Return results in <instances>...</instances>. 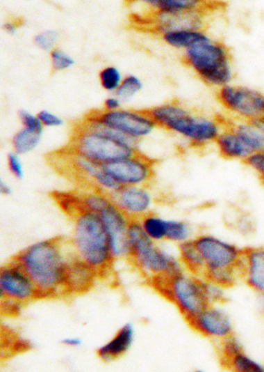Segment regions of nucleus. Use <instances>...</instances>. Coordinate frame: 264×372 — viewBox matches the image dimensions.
Here are the masks:
<instances>
[{
	"instance_id": "7c9ffc66",
	"label": "nucleus",
	"mask_w": 264,
	"mask_h": 372,
	"mask_svg": "<svg viewBox=\"0 0 264 372\" xmlns=\"http://www.w3.org/2000/svg\"><path fill=\"white\" fill-rule=\"evenodd\" d=\"M123 79L122 74L117 67L107 66L99 73L100 84L107 91L116 92Z\"/></svg>"
},
{
	"instance_id": "72a5a7b5",
	"label": "nucleus",
	"mask_w": 264,
	"mask_h": 372,
	"mask_svg": "<svg viewBox=\"0 0 264 372\" xmlns=\"http://www.w3.org/2000/svg\"><path fill=\"white\" fill-rule=\"evenodd\" d=\"M50 54L53 71H65L70 69L74 64V59L62 49H53Z\"/></svg>"
},
{
	"instance_id": "4c0bfd02",
	"label": "nucleus",
	"mask_w": 264,
	"mask_h": 372,
	"mask_svg": "<svg viewBox=\"0 0 264 372\" xmlns=\"http://www.w3.org/2000/svg\"><path fill=\"white\" fill-rule=\"evenodd\" d=\"M8 166L12 174L15 175L17 179L24 178V168L22 161L18 157V154L13 153L8 155Z\"/></svg>"
},
{
	"instance_id": "39448f33",
	"label": "nucleus",
	"mask_w": 264,
	"mask_h": 372,
	"mask_svg": "<svg viewBox=\"0 0 264 372\" xmlns=\"http://www.w3.org/2000/svg\"><path fill=\"white\" fill-rule=\"evenodd\" d=\"M74 240L81 259L94 270L109 262L112 256L110 238L97 213L85 210L78 215Z\"/></svg>"
},
{
	"instance_id": "a18cd8bd",
	"label": "nucleus",
	"mask_w": 264,
	"mask_h": 372,
	"mask_svg": "<svg viewBox=\"0 0 264 372\" xmlns=\"http://www.w3.org/2000/svg\"><path fill=\"white\" fill-rule=\"evenodd\" d=\"M261 297V302H260V306L261 307L262 311H263L264 313V295H259Z\"/></svg>"
},
{
	"instance_id": "f704fd0d",
	"label": "nucleus",
	"mask_w": 264,
	"mask_h": 372,
	"mask_svg": "<svg viewBox=\"0 0 264 372\" xmlns=\"http://www.w3.org/2000/svg\"><path fill=\"white\" fill-rule=\"evenodd\" d=\"M58 39L59 36L57 31L47 30L38 33L33 39V42L40 49L51 52L56 48Z\"/></svg>"
},
{
	"instance_id": "f03ea898",
	"label": "nucleus",
	"mask_w": 264,
	"mask_h": 372,
	"mask_svg": "<svg viewBox=\"0 0 264 372\" xmlns=\"http://www.w3.org/2000/svg\"><path fill=\"white\" fill-rule=\"evenodd\" d=\"M137 139L84 120L74 127L69 150L100 164L133 157Z\"/></svg>"
},
{
	"instance_id": "ddd939ff",
	"label": "nucleus",
	"mask_w": 264,
	"mask_h": 372,
	"mask_svg": "<svg viewBox=\"0 0 264 372\" xmlns=\"http://www.w3.org/2000/svg\"><path fill=\"white\" fill-rule=\"evenodd\" d=\"M188 323L196 332L215 341L220 342L233 334L231 317L220 305L208 304Z\"/></svg>"
},
{
	"instance_id": "5701e85b",
	"label": "nucleus",
	"mask_w": 264,
	"mask_h": 372,
	"mask_svg": "<svg viewBox=\"0 0 264 372\" xmlns=\"http://www.w3.org/2000/svg\"><path fill=\"white\" fill-rule=\"evenodd\" d=\"M213 5L210 0H159L155 13H175L181 12L211 11Z\"/></svg>"
},
{
	"instance_id": "aec40b11",
	"label": "nucleus",
	"mask_w": 264,
	"mask_h": 372,
	"mask_svg": "<svg viewBox=\"0 0 264 372\" xmlns=\"http://www.w3.org/2000/svg\"><path fill=\"white\" fill-rule=\"evenodd\" d=\"M207 35L206 30L177 29L165 31L160 36L166 45L183 52Z\"/></svg>"
},
{
	"instance_id": "79ce46f5",
	"label": "nucleus",
	"mask_w": 264,
	"mask_h": 372,
	"mask_svg": "<svg viewBox=\"0 0 264 372\" xmlns=\"http://www.w3.org/2000/svg\"><path fill=\"white\" fill-rule=\"evenodd\" d=\"M63 343L66 345V346L78 347L81 343H82V341L78 339V338L69 337L65 338V339L63 341Z\"/></svg>"
},
{
	"instance_id": "4468645a",
	"label": "nucleus",
	"mask_w": 264,
	"mask_h": 372,
	"mask_svg": "<svg viewBox=\"0 0 264 372\" xmlns=\"http://www.w3.org/2000/svg\"><path fill=\"white\" fill-rule=\"evenodd\" d=\"M1 297L19 302L30 300L38 293L35 284L16 262L2 268L0 273Z\"/></svg>"
},
{
	"instance_id": "393cba45",
	"label": "nucleus",
	"mask_w": 264,
	"mask_h": 372,
	"mask_svg": "<svg viewBox=\"0 0 264 372\" xmlns=\"http://www.w3.org/2000/svg\"><path fill=\"white\" fill-rule=\"evenodd\" d=\"M42 133L24 127L13 139V146L18 155L26 154L35 148L42 139Z\"/></svg>"
},
{
	"instance_id": "4be33fe9",
	"label": "nucleus",
	"mask_w": 264,
	"mask_h": 372,
	"mask_svg": "<svg viewBox=\"0 0 264 372\" xmlns=\"http://www.w3.org/2000/svg\"><path fill=\"white\" fill-rule=\"evenodd\" d=\"M179 259L186 272L202 277L206 270V263L195 246L193 240L179 245Z\"/></svg>"
},
{
	"instance_id": "58836bf2",
	"label": "nucleus",
	"mask_w": 264,
	"mask_h": 372,
	"mask_svg": "<svg viewBox=\"0 0 264 372\" xmlns=\"http://www.w3.org/2000/svg\"><path fill=\"white\" fill-rule=\"evenodd\" d=\"M40 121L44 126L47 127H58L63 124V120L49 111L43 110L38 114Z\"/></svg>"
},
{
	"instance_id": "b1692460",
	"label": "nucleus",
	"mask_w": 264,
	"mask_h": 372,
	"mask_svg": "<svg viewBox=\"0 0 264 372\" xmlns=\"http://www.w3.org/2000/svg\"><path fill=\"white\" fill-rule=\"evenodd\" d=\"M240 134L253 153L264 151V134L252 121H233L230 123Z\"/></svg>"
},
{
	"instance_id": "c85d7f7f",
	"label": "nucleus",
	"mask_w": 264,
	"mask_h": 372,
	"mask_svg": "<svg viewBox=\"0 0 264 372\" xmlns=\"http://www.w3.org/2000/svg\"><path fill=\"white\" fill-rule=\"evenodd\" d=\"M143 226L147 234L153 240H166L167 220L158 216L149 215L145 219Z\"/></svg>"
},
{
	"instance_id": "37998d69",
	"label": "nucleus",
	"mask_w": 264,
	"mask_h": 372,
	"mask_svg": "<svg viewBox=\"0 0 264 372\" xmlns=\"http://www.w3.org/2000/svg\"><path fill=\"white\" fill-rule=\"evenodd\" d=\"M0 192L5 195H9L12 192L10 187L3 180L0 181Z\"/></svg>"
},
{
	"instance_id": "473e14b6",
	"label": "nucleus",
	"mask_w": 264,
	"mask_h": 372,
	"mask_svg": "<svg viewBox=\"0 0 264 372\" xmlns=\"http://www.w3.org/2000/svg\"><path fill=\"white\" fill-rule=\"evenodd\" d=\"M220 348L222 359L225 364L243 351L241 341L234 334L230 335L220 341Z\"/></svg>"
},
{
	"instance_id": "c9c22d12",
	"label": "nucleus",
	"mask_w": 264,
	"mask_h": 372,
	"mask_svg": "<svg viewBox=\"0 0 264 372\" xmlns=\"http://www.w3.org/2000/svg\"><path fill=\"white\" fill-rule=\"evenodd\" d=\"M245 164L258 176L264 185V151L253 153L245 161Z\"/></svg>"
},
{
	"instance_id": "2eb2a0df",
	"label": "nucleus",
	"mask_w": 264,
	"mask_h": 372,
	"mask_svg": "<svg viewBox=\"0 0 264 372\" xmlns=\"http://www.w3.org/2000/svg\"><path fill=\"white\" fill-rule=\"evenodd\" d=\"M208 10H195L175 13H155V29L160 33L170 30H206Z\"/></svg>"
},
{
	"instance_id": "c756f323",
	"label": "nucleus",
	"mask_w": 264,
	"mask_h": 372,
	"mask_svg": "<svg viewBox=\"0 0 264 372\" xmlns=\"http://www.w3.org/2000/svg\"><path fill=\"white\" fill-rule=\"evenodd\" d=\"M202 287L208 305H221L226 300V288L218 284L202 277Z\"/></svg>"
},
{
	"instance_id": "e433bc0d",
	"label": "nucleus",
	"mask_w": 264,
	"mask_h": 372,
	"mask_svg": "<svg viewBox=\"0 0 264 372\" xmlns=\"http://www.w3.org/2000/svg\"><path fill=\"white\" fill-rule=\"evenodd\" d=\"M19 117L22 120L24 127L29 130L43 133V124L38 115H33L28 111L22 110L19 113Z\"/></svg>"
},
{
	"instance_id": "dca6fc26",
	"label": "nucleus",
	"mask_w": 264,
	"mask_h": 372,
	"mask_svg": "<svg viewBox=\"0 0 264 372\" xmlns=\"http://www.w3.org/2000/svg\"><path fill=\"white\" fill-rule=\"evenodd\" d=\"M240 273L250 288L259 295H264V248L245 249Z\"/></svg>"
},
{
	"instance_id": "7ed1b4c3",
	"label": "nucleus",
	"mask_w": 264,
	"mask_h": 372,
	"mask_svg": "<svg viewBox=\"0 0 264 372\" xmlns=\"http://www.w3.org/2000/svg\"><path fill=\"white\" fill-rule=\"evenodd\" d=\"M183 63L206 86L216 90L233 83L231 52L221 40L208 35L182 54Z\"/></svg>"
},
{
	"instance_id": "9d476101",
	"label": "nucleus",
	"mask_w": 264,
	"mask_h": 372,
	"mask_svg": "<svg viewBox=\"0 0 264 372\" xmlns=\"http://www.w3.org/2000/svg\"><path fill=\"white\" fill-rule=\"evenodd\" d=\"M85 120L135 139L147 137L157 127L154 120L142 110L92 111Z\"/></svg>"
},
{
	"instance_id": "c03bdc74",
	"label": "nucleus",
	"mask_w": 264,
	"mask_h": 372,
	"mask_svg": "<svg viewBox=\"0 0 264 372\" xmlns=\"http://www.w3.org/2000/svg\"><path fill=\"white\" fill-rule=\"evenodd\" d=\"M253 123H255L257 127H258L261 132L264 134V117L253 121Z\"/></svg>"
},
{
	"instance_id": "f8f14e48",
	"label": "nucleus",
	"mask_w": 264,
	"mask_h": 372,
	"mask_svg": "<svg viewBox=\"0 0 264 372\" xmlns=\"http://www.w3.org/2000/svg\"><path fill=\"white\" fill-rule=\"evenodd\" d=\"M154 160L138 152L133 157L103 164L106 172L122 187L136 186L151 180L154 175Z\"/></svg>"
},
{
	"instance_id": "1a4fd4ad",
	"label": "nucleus",
	"mask_w": 264,
	"mask_h": 372,
	"mask_svg": "<svg viewBox=\"0 0 264 372\" xmlns=\"http://www.w3.org/2000/svg\"><path fill=\"white\" fill-rule=\"evenodd\" d=\"M216 98L233 121L253 123L264 117V93L253 87L231 83L217 90Z\"/></svg>"
},
{
	"instance_id": "f257e3e1",
	"label": "nucleus",
	"mask_w": 264,
	"mask_h": 372,
	"mask_svg": "<svg viewBox=\"0 0 264 372\" xmlns=\"http://www.w3.org/2000/svg\"><path fill=\"white\" fill-rule=\"evenodd\" d=\"M142 111L157 126L177 134L195 148L214 144L226 125L219 118L195 112L178 102H169Z\"/></svg>"
},
{
	"instance_id": "9b49d317",
	"label": "nucleus",
	"mask_w": 264,
	"mask_h": 372,
	"mask_svg": "<svg viewBox=\"0 0 264 372\" xmlns=\"http://www.w3.org/2000/svg\"><path fill=\"white\" fill-rule=\"evenodd\" d=\"M193 241L205 261V272L229 268L240 270L245 249H241L233 242L208 233L195 236Z\"/></svg>"
},
{
	"instance_id": "a19ab883",
	"label": "nucleus",
	"mask_w": 264,
	"mask_h": 372,
	"mask_svg": "<svg viewBox=\"0 0 264 372\" xmlns=\"http://www.w3.org/2000/svg\"><path fill=\"white\" fill-rule=\"evenodd\" d=\"M19 26V23L16 22V20H9L3 25L4 31L9 33V35H15L17 33L18 28Z\"/></svg>"
},
{
	"instance_id": "412c9836",
	"label": "nucleus",
	"mask_w": 264,
	"mask_h": 372,
	"mask_svg": "<svg viewBox=\"0 0 264 372\" xmlns=\"http://www.w3.org/2000/svg\"><path fill=\"white\" fill-rule=\"evenodd\" d=\"M94 269L83 260L69 263L65 285L74 290H83L90 286Z\"/></svg>"
},
{
	"instance_id": "6ab92c4d",
	"label": "nucleus",
	"mask_w": 264,
	"mask_h": 372,
	"mask_svg": "<svg viewBox=\"0 0 264 372\" xmlns=\"http://www.w3.org/2000/svg\"><path fill=\"white\" fill-rule=\"evenodd\" d=\"M134 330L131 323L122 327L113 339L98 350L101 359L111 361L123 355L130 348L133 339Z\"/></svg>"
},
{
	"instance_id": "2f4dec72",
	"label": "nucleus",
	"mask_w": 264,
	"mask_h": 372,
	"mask_svg": "<svg viewBox=\"0 0 264 372\" xmlns=\"http://www.w3.org/2000/svg\"><path fill=\"white\" fill-rule=\"evenodd\" d=\"M143 88V84L136 76L129 75L126 77L116 91V95L121 100H128L136 95Z\"/></svg>"
},
{
	"instance_id": "a211bd4d",
	"label": "nucleus",
	"mask_w": 264,
	"mask_h": 372,
	"mask_svg": "<svg viewBox=\"0 0 264 372\" xmlns=\"http://www.w3.org/2000/svg\"><path fill=\"white\" fill-rule=\"evenodd\" d=\"M113 200L122 211L132 215L144 213L151 205L150 194L135 186L123 187L113 192Z\"/></svg>"
},
{
	"instance_id": "20e7f679",
	"label": "nucleus",
	"mask_w": 264,
	"mask_h": 372,
	"mask_svg": "<svg viewBox=\"0 0 264 372\" xmlns=\"http://www.w3.org/2000/svg\"><path fill=\"white\" fill-rule=\"evenodd\" d=\"M17 263L30 277L38 293H55L65 285L69 262L55 241L39 242L24 249Z\"/></svg>"
},
{
	"instance_id": "cd10ccee",
	"label": "nucleus",
	"mask_w": 264,
	"mask_h": 372,
	"mask_svg": "<svg viewBox=\"0 0 264 372\" xmlns=\"http://www.w3.org/2000/svg\"><path fill=\"white\" fill-rule=\"evenodd\" d=\"M230 369L239 372H264V364L242 351L226 363Z\"/></svg>"
},
{
	"instance_id": "f3484780",
	"label": "nucleus",
	"mask_w": 264,
	"mask_h": 372,
	"mask_svg": "<svg viewBox=\"0 0 264 372\" xmlns=\"http://www.w3.org/2000/svg\"><path fill=\"white\" fill-rule=\"evenodd\" d=\"M214 145L221 157L229 160L245 162L253 154L230 123L223 127Z\"/></svg>"
},
{
	"instance_id": "a878e982",
	"label": "nucleus",
	"mask_w": 264,
	"mask_h": 372,
	"mask_svg": "<svg viewBox=\"0 0 264 372\" xmlns=\"http://www.w3.org/2000/svg\"><path fill=\"white\" fill-rule=\"evenodd\" d=\"M193 229L188 222L182 220H167L166 240L181 243L193 240Z\"/></svg>"
},
{
	"instance_id": "423d86ee",
	"label": "nucleus",
	"mask_w": 264,
	"mask_h": 372,
	"mask_svg": "<svg viewBox=\"0 0 264 372\" xmlns=\"http://www.w3.org/2000/svg\"><path fill=\"white\" fill-rule=\"evenodd\" d=\"M128 236L130 251L147 272L154 274L155 277H168L185 270L179 258L154 245V240L138 222L129 224Z\"/></svg>"
},
{
	"instance_id": "6e6552de",
	"label": "nucleus",
	"mask_w": 264,
	"mask_h": 372,
	"mask_svg": "<svg viewBox=\"0 0 264 372\" xmlns=\"http://www.w3.org/2000/svg\"><path fill=\"white\" fill-rule=\"evenodd\" d=\"M83 203L86 210L97 213L103 221L109 235L112 256L119 258L130 251L129 224L124 212L114 202L100 194L88 195Z\"/></svg>"
},
{
	"instance_id": "bb28decb",
	"label": "nucleus",
	"mask_w": 264,
	"mask_h": 372,
	"mask_svg": "<svg viewBox=\"0 0 264 372\" xmlns=\"http://www.w3.org/2000/svg\"><path fill=\"white\" fill-rule=\"evenodd\" d=\"M202 277L228 288L238 281L241 273L240 269L236 268L206 270Z\"/></svg>"
},
{
	"instance_id": "0eeeda50",
	"label": "nucleus",
	"mask_w": 264,
	"mask_h": 372,
	"mask_svg": "<svg viewBox=\"0 0 264 372\" xmlns=\"http://www.w3.org/2000/svg\"><path fill=\"white\" fill-rule=\"evenodd\" d=\"M156 286L174 304L188 322L208 303L202 287V277L183 272L168 277H155Z\"/></svg>"
},
{
	"instance_id": "ea45409f",
	"label": "nucleus",
	"mask_w": 264,
	"mask_h": 372,
	"mask_svg": "<svg viewBox=\"0 0 264 372\" xmlns=\"http://www.w3.org/2000/svg\"><path fill=\"white\" fill-rule=\"evenodd\" d=\"M120 107V101L118 98H109L105 101V108L106 111H116Z\"/></svg>"
}]
</instances>
